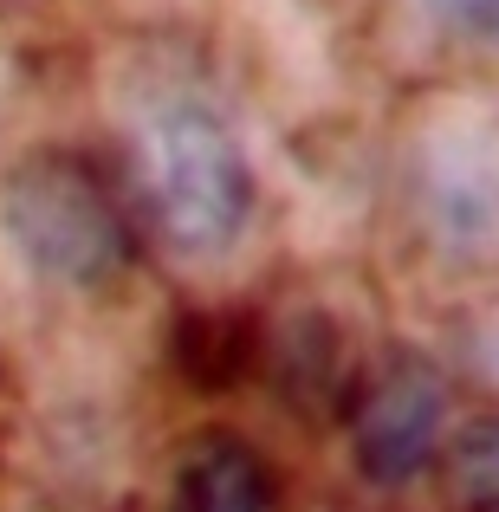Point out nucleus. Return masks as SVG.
<instances>
[{"label": "nucleus", "instance_id": "f03ea898", "mask_svg": "<svg viewBox=\"0 0 499 512\" xmlns=\"http://www.w3.org/2000/svg\"><path fill=\"white\" fill-rule=\"evenodd\" d=\"M13 247L59 286H111L130 260L124 214L111 208L104 182L78 156H33L13 169L0 195Z\"/></svg>", "mask_w": 499, "mask_h": 512}, {"label": "nucleus", "instance_id": "39448f33", "mask_svg": "<svg viewBox=\"0 0 499 512\" xmlns=\"http://www.w3.org/2000/svg\"><path fill=\"white\" fill-rule=\"evenodd\" d=\"M454 480L474 512H499V422H474L454 448Z\"/></svg>", "mask_w": 499, "mask_h": 512}, {"label": "nucleus", "instance_id": "423d86ee", "mask_svg": "<svg viewBox=\"0 0 499 512\" xmlns=\"http://www.w3.org/2000/svg\"><path fill=\"white\" fill-rule=\"evenodd\" d=\"M428 7H435L441 20L454 26V33H467V39H487V46H499V0H428Z\"/></svg>", "mask_w": 499, "mask_h": 512}, {"label": "nucleus", "instance_id": "f257e3e1", "mask_svg": "<svg viewBox=\"0 0 499 512\" xmlns=\"http://www.w3.org/2000/svg\"><path fill=\"white\" fill-rule=\"evenodd\" d=\"M137 182L156 234L188 260H214L240 240L253 208V175L227 124L195 98H169L137 130Z\"/></svg>", "mask_w": 499, "mask_h": 512}, {"label": "nucleus", "instance_id": "7ed1b4c3", "mask_svg": "<svg viewBox=\"0 0 499 512\" xmlns=\"http://www.w3.org/2000/svg\"><path fill=\"white\" fill-rule=\"evenodd\" d=\"M441 441V383L415 363L389 370L357 409V467L370 480H409Z\"/></svg>", "mask_w": 499, "mask_h": 512}, {"label": "nucleus", "instance_id": "20e7f679", "mask_svg": "<svg viewBox=\"0 0 499 512\" xmlns=\"http://www.w3.org/2000/svg\"><path fill=\"white\" fill-rule=\"evenodd\" d=\"M169 512H266V474L234 435H208L182 454Z\"/></svg>", "mask_w": 499, "mask_h": 512}]
</instances>
